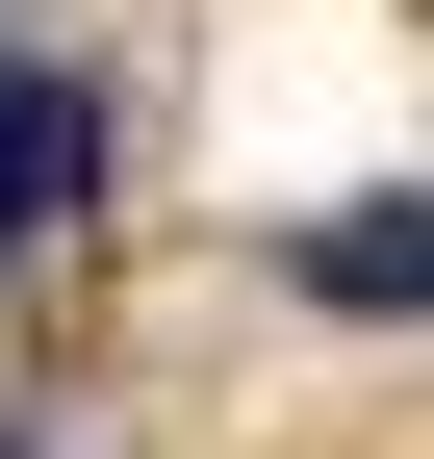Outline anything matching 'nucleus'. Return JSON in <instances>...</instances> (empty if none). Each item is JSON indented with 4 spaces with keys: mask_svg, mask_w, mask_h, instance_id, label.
Instances as JSON below:
<instances>
[{
    "mask_svg": "<svg viewBox=\"0 0 434 459\" xmlns=\"http://www.w3.org/2000/svg\"><path fill=\"white\" fill-rule=\"evenodd\" d=\"M77 179H102V128H77V77H51V51H0V281H26L51 230H77Z\"/></svg>",
    "mask_w": 434,
    "mask_h": 459,
    "instance_id": "f257e3e1",
    "label": "nucleus"
},
{
    "mask_svg": "<svg viewBox=\"0 0 434 459\" xmlns=\"http://www.w3.org/2000/svg\"><path fill=\"white\" fill-rule=\"evenodd\" d=\"M282 255L333 281V307H434V204H307Z\"/></svg>",
    "mask_w": 434,
    "mask_h": 459,
    "instance_id": "f03ea898",
    "label": "nucleus"
}]
</instances>
